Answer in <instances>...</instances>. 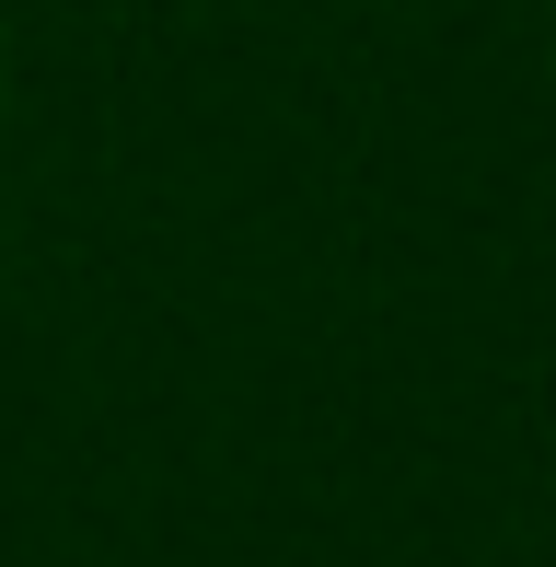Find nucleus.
Instances as JSON below:
<instances>
[{"label":"nucleus","mask_w":556,"mask_h":567,"mask_svg":"<svg viewBox=\"0 0 556 567\" xmlns=\"http://www.w3.org/2000/svg\"><path fill=\"white\" fill-rule=\"evenodd\" d=\"M0 93H12V59H0Z\"/></svg>","instance_id":"1"}]
</instances>
